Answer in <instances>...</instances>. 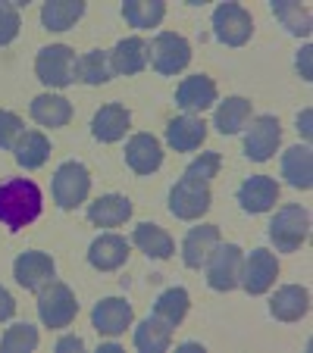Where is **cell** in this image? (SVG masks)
Instances as JSON below:
<instances>
[{
	"label": "cell",
	"instance_id": "obj_1",
	"mask_svg": "<svg viewBox=\"0 0 313 353\" xmlns=\"http://www.w3.org/2000/svg\"><path fill=\"white\" fill-rule=\"evenodd\" d=\"M41 188L32 179H10L0 185V222L19 232L41 216Z\"/></svg>",
	"mask_w": 313,
	"mask_h": 353
},
{
	"label": "cell",
	"instance_id": "obj_2",
	"mask_svg": "<svg viewBox=\"0 0 313 353\" xmlns=\"http://www.w3.org/2000/svg\"><path fill=\"white\" fill-rule=\"evenodd\" d=\"M307 238H310V216L304 207L285 203L282 210H276L273 222H269V241L279 254H294Z\"/></svg>",
	"mask_w": 313,
	"mask_h": 353
},
{
	"label": "cell",
	"instance_id": "obj_3",
	"mask_svg": "<svg viewBox=\"0 0 313 353\" xmlns=\"http://www.w3.org/2000/svg\"><path fill=\"white\" fill-rule=\"evenodd\" d=\"M79 303L69 285L63 281H47L38 291V316L47 328H69L75 322Z\"/></svg>",
	"mask_w": 313,
	"mask_h": 353
},
{
	"label": "cell",
	"instance_id": "obj_4",
	"mask_svg": "<svg viewBox=\"0 0 313 353\" xmlns=\"http://www.w3.org/2000/svg\"><path fill=\"white\" fill-rule=\"evenodd\" d=\"M241 263H245V254H241L238 244H216L214 254L207 256V285L214 291H232L238 288L241 279Z\"/></svg>",
	"mask_w": 313,
	"mask_h": 353
},
{
	"label": "cell",
	"instance_id": "obj_5",
	"mask_svg": "<svg viewBox=\"0 0 313 353\" xmlns=\"http://www.w3.org/2000/svg\"><path fill=\"white\" fill-rule=\"evenodd\" d=\"M88 191H91V172H88L82 163L69 160L54 172V200H57V207H63V210L82 207V203L88 200Z\"/></svg>",
	"mask_w": 313,
	"mask_h": 353
},
{
	"label": "cell",
	"instance_id": "obj_6",
	"mask_svg": "<svg viewBox=\"0 0 313 353\" xmlns=\"http://www.w3.org/2000/svg\"><path fill=\"white\" fill-rule=\"evenodd\" d=\"M210 185H204V181H194V179H185L182 175L179 181L173 185V191H169V213L176 216V219H200V216L210 210Z\"/></svg>",
	"mask_w": 313,
	"mask_h": 353
},
{
	"label": "cell",
	"instance_id": "obj_7",
	"mask_svg": "<svg viewBox=\"0 0 313 353\" xmlns=\"http://www.w3.org/2000/svg\"><path fill=\"white\" fill-rule=\"evenodd\" d=\"M73 66H75V54L66 44H50L44 50H38V57H35V75L47 88L73 85Z\"/></svg>",
	"mask_w": 313,
	"mask_h": 353
},
{
	"label": "cell",
	"instance_id": "obj_8",
	"mask_svg": "<svg viewBox=\"0 0 313 353\" xmlns=\"http://www.w3.org/2000/svg\"><path fill=\"white\" fill-rule=\"evenodd\" d=\"M151 63L160 75H176L191 63V44L176 32H160L151 41Z\"/></svg>",
	"mask_w": 313,
	"mask_h": 353
},
{
	"label": "cell",
	"instance_id": "obj_9",
	"mask_svg": "<svg viewBox=\"0 0 313 353\" xmlns=\"http://www.w3.org/2000/svg\"><path fill=\"white\" fill-rule=\"evenodd\" d=\"M251 32H254L251 13H247L241 3H220V7L214 10V34L220 44L241 47L251 41Z\"/></svg>",
	"mask_w": 313,
	"mask_h": 353
},
{
	"label": "cell",
	"instance_id": "obj_10",
	"mask_svg": "<svg viewBox=\"0 0 313 353\" xmlns=\"http://www.w3.org/2000/svg\"><path fill=\"white\" fill-rule=\"evenodd\" d=\"M282 141L279 119L273 113H260L251 119V128L245 132V157L254 163H267L276 154V147Z\"/></svg>",
	"mask_w": 313,
	"mask_h": 353
},
{
	"label": "cell",
	"instance_id": "obj_11",
	"mask_svg": "<svg viewBox=\"0 0 313 353\" xmlns=\"http://www.w3.org/2000/svg\"><path fill=\"white\" fill-rule=\"evenodd\" d=\"M276 275H279V263H276V256L269 254L267 247H257V250H251V254L245 256V263H241V279L238 285L245 288L247 294H267L269 288H273Z\"/></svg>",
	"mask_w": 313,
	"mask_h": 353
},
{
	"label": "cell",
	"instance_id": "obj_12",
	"mask_svg": "<svg viewBox=\"0 0 313 353\" xmlns=\"http://www.w3.org/2000/svg\"><path fill=\"white\" fill-rule=\"evenodd\" d=\"M132 303L126 297H104L91 310V322L97 328V334H104V338H120L132 325Z\"/></svg>",
	"mask_w": 313,
	"mask_h": 353
},
{
	"label": "cell",
	"instance_id": "obj_13",
	"mask_svg": "<svg viewBox=\"0 0 313 353\" xmlns=\"http://www.w3.org/2000/svg\"><path fill=\"white\" fill-rule=\"evenodd\" d=\"M13 279L26 291H41L47 281H54V260L41 250H26L13 263Z\"/></svg>",
	"mask_w": 313,
	"mask_h": 353
},
{
	"label": "cell",
	"instance_id": "obj_14",
	"mask_svg": "<svg viewBox=\"0 0 313 353\" xmlns=\"http://www.w3.org/2000/svg\"><path fill=\"white\" fill-rule=\"evenodd\" d=\"M147 60H151V44L144 38H138V34L122 38L110 50V69H113V75H138L147 66Z\"/></svg>",
	"mask_w": 313,
	"mask_h": 353
},
{
	"label": "cell",
	"instance_id": "obj_15",
	"mask_svg": "<svg viewBox=\"0 0 313 353\" xmlns=\"http://www.w3.org/2000/svg\"><path fill=\"white\" fill-rule=\"evenodd\" d=\"M126 163L132 172L138 175H151L157 172V169L163 166V147L160 141L153 138V134H135V138H129L126 144Z\"/></svg>",
	"mask_w": 313,
	"mask_h": 353
},
{
	"label": "cell",
	"instance_id": "obj_16",
	"mask_svg": "<svg viewBox=\"0 0 313 353\" xmlns=\"http://www.w3.org/2000/svg\"><path fill=\"white\" fill-rule=\"evenodd\" d=\"M276 200H279V185L269 175H251L238 188V203L245 213H267Z\"/></svg>",
	"mask_w": 313,
	"mask_h": 353
},
{
	"label": "cell",
	"instance_id": "obj_17",
	"mask_svg": "<svg viewBox=\"0 0 313 353\" xmlns=\"http://www.w3.org/2000/svg\"><path fill=\"white\" fill-rule=\"evenodd\" d=\"M207 138V122L198 119V116L185 113V116H176L173 122L167 125V144L179 154H191L204 144Z\"/></svg>",
	"mask_w": 313,
	"mask_h": 353
},
{
	"label": "cell",
	"instance_id": "obj_18",
	"mask_svg": "<svg viewBox=\"0 0 313 353\" xmlns=\"http://www.w3.org/2000/svg\"><path fill=\"white\" fill-rule=\"evenodd\" d=\"M176 103H179L182 110H207L216 103V81L210 79V75L198 72V75H188V79H182V85L176 88Z\"/></svg>",
	"mask_w": 313,
	"mask_h": 353
},
{
	"label": "cell",
	"instance_id": "obj_19",
	"mask_svg": "<svg viewBox=\"0 0 313 353\" xmlns=\"http://www.w3.org/2000/svg\"><path fill=\"white\" fill-rule=\"evenodd\" d=\"M216 244H220V225L204 222V225L191 228V232L185 234V241H182V260H185V266L200 269L207 263V256L214 254Z\"/></svg>",
	"mask_w": 313,
	"mask_h": 353
},
{
	"label": "cell",
	"instance_id": "obj_20",
	"mask_svg": "<svg viewBox=\"0 0 313 353\" xmlns=\"http://www.w3.org/2000/svg\"><path fill=\"white\" fill-rule=\"evenodd\" d=\"M129 260V241L122 234H100L88 247V263L100 272H113Z\"/></svg>",
	"mask_w": 313,
	"mask_h": 353
},
{
	"label": "cell",
	"instance_id": "obj_21",
	"mask_svg": "<svg viewBox=\"0 0 313 353\" xmlns=\"http://www.w3.org/2000/svg\"><path fill=\"white\" fill-rule=\"evenodd\" d=\"M129 122H132V113H129L122 103H104V107L94 113V119H91V132H94V138L97 141L113 144V141L126 138Z\"/></svg>",
	"mask_w": 313,
	"mask_h": 353
},
{
	"label": "cell",
	"instance_id": "obj_22",
	"mask_svg": "<svg viewBox=\"0 0 313 353\" xmlns=\"http://www.w3.org/2000/svg\"><path fill=\"white\" fill-rule=\"evenodd\" d=\"M32 119L44 128H63L73 119V103H69L63 94H38L28 107Z\"/></svg>",
	"mask_w": 313,
	"mask_h": 353
},
{
	"label": "cell",
	"instance_id": "obj_23",
	"mask_svg": "<svg viewBox=\"0 0 313 353\" xmlns=\"http://www.w3.org/2000/svg\"><path fill=\"white\" fill-rule=\"evenodd\" d=\"M307 310H310V294H307V288H301V285L279 288V291H276V297L269 300V313H273L279 322L304 319Z\"/></svg>",
	"mask_w": 313,
	"mask_h": 353
},
{
	"label": "cell",
	"instance_id": "obj_24",
	"mask_svg": "<svg viewBox=\"0 0 313 353\" xmlns=\"http://www.w3.org/2000/svg\"><path fill=\"white\" fill-rule=\"evenodd\" d=\"M132 216V200L122 194H104L94 203H88V219L100 228H116Z\"/></svg>",
	"mask_w": 313,
	"mask_h": 353
},
{
	"label": "cell",
	"instance_id": "obj_25",
	"mask_svg": "<svg viewBox=\"0 0 313 353\" xmlns=\"http://www.w3.org/2000/svg\"><path fill=\"white\" fill-rule=\"evenodd\" d=\"M132 244L138 247L141 254L153 256V260H169L176 254V241L169 238L167 228L153 225V222H141L132 232Z\"/></svg>",
	"mask_w": 313,
	"mask_h": 353
},
{
	"label": "cell",
	"instance_id": "obj_26",
	"mask_svg": "<svg viewBox=\"0 0 313 353\" xmlns=\"http://www.w3.org/2000/svg\"><path fill=\"white\" fill-rule=\"evenodd\" d=\"M282 179L298 191H310L313 188V157L310 147H292L282 154Z\"/></svg>",
	"mask_w": 313,
	"mask_h": 353
},
{
	"label": "cell",
	"instance_id": "obj_27",
	"mask_svg": "<svg viewBox=\"0 0 313 353\" xmlns=\"http://www.w3.org/2000/svg\"><path fill=\"white\" fill-rule=\"evenodd\" d=\"M173 344V325L163 322L160 316H147L138 328H135V347L141 353H163Z\"/></svg>",
	"mask_w": 313,
	"mask_h": 353
},
{
	"label": "cell",
	"instance_id": "obj_28",
	"mask_svg": "<svg viewBox=\"0 0 313 353\" xmlns=\"http://www.w3.org/2000/svg\"><path fill=\"white\" fill-rule=\"evenodd\" d=\"M110 79H113V69H110V54L104 50H88L73 66V81H82V85H104Z\"/></svg>",
	"mask_w": 313,
	"mask_h": 353
},
{
	"label": "cell",
	"instance_id": "obj_29",
	"mask_svg": "<svg viewBox=\"0 0 313 353\" xmlns=\"http://www.w3.org/2000/svg\"><path fill=\"white\" fill-rule=\"evenodd\" d=\"M13 154L22 169H41L47 163V157H50V141L41 132H22L13 147Z\"/></svg>",
	"mask_w": 313,
	"mask_h": 353
},
{
	"label": "cell",
	"instance_id": "obj_30",
	"mask_svg": "<svg viewBox=\"0 0 313 353\" xmlns=\"http://www.w3.org/2000/svg\"><path fill=\"white\" fill-rule=\"evenodd\" d=\"M85 13V3L82 0H50L41 7V22H44L50 32H66Z\"/></svg>",
	"mask_w": 313,
	"mask_h": 353
},
{
	"label": "cell",
	"instance_id": "obj_31",
	"mask_svg": "<svg viewBox=\"0 0 313 353\" xmlns=\"http://www.w3.org/2000/svg\"><path fill=\"white\" fill-rule=\"evenodd\" d=\"M251 119V100L245 97H226L216 107V116H214V125L220 134H235L247 125Z\"/></svg>",
	"mask_w": 313,
	"mask_h": 353
},
{
	"label": "cell",
	"instance_id": "obj_32",
	"mask_svg": "<svg viewBox=\"0 0 313 353\" xmlns=\"http://www.w3.org/2000/svg\"><path fill=\"white\" fill-rule=\"evenodd\" d=\"M122 16L132 28H157L167 16V3H160V0H126Z\"/></svg>",
	"mask_w": 313,
	"mask_h": 353
},
{
	"label": "cell",
	"instance_id": "obj_33",
	"mask_svg": "<svg viewBox=\"0 0 313 353\" xmlns=\"http://www.w3.org/2000/svg\"><path fill=\"white\" fill-rule=\"evenodd\" d=\"M188 307H191V297H188L185 288H167L153 303V316H160L163 322L176 328L188 316Z\"/></svg>",
	"mask_w": 313,
	"mask_h": 353
},
{
	"label": "cell",
	"instance_id": "obj_34",
	"mask_svg": "<svg viewBox=\"0 0 313 353\" xmlns=\"http://www.w3.org/2000/svg\"><path fill=\"white\" fill-rule=\"evenodd\" d=\"M273 13L292 34H298V38H307V34H310V10L307 7L292 3V0H276Z\"/></svg>",
	"mask_w": 313,
	"mask_h": 353
},
{
	"label": "cell",
	"instance_id": "obj_35",
	"mask_svg": "<svg viewBox=\"0 0 313 353\" xmlns=\"http://www.w3.org/2000/svg\"><path fill=\"white\" fill-rule=\"evenodd\" d=\"M38 347V328L28 325V322H16L3 332L0 338V350L3 353H28Z\"/></svg>",
	"mask_w": 313,
	"mask_h": 353
},
{
	"label": "cell",
	"instance_id": "obj_36",
	"mask_svg": "<svg viewBox=\"0 0 313 353\" xmlns=\"http://www.w3.org/2000/svg\"><path fill=\"white\" fill-rule=\"evenodd\" d=\"M220 166H222L220 154H216V150H207V154H200L198 160L188 163L185 179H194V181H204V185H210V179H216Z\"/></svg>",
	"mask_w": 313,
	"mask_h": 353
},
{
	"label": "cell",
	"instance_id": "obj_37",
	"mask_svg": "<svg viewBox=\"0 0 313 353\" xmlns=\"http://www.w3.org/2000/svg\"><path fill=\"white\" fill-rule=\"evenodd\" d=\"M22 132H26V128H22L19 116L10 113V110H0V150H13Z\"/></svg>",
	"mask_w": 313,
	"mask_h": 353
},
{
	"label": "cell",
	"instance_id": "obj_38",
	"mask_svg": "<svg viewBox=\"0 0 313 353\" xmlns=\"http://www.w3.org/2000/svg\"><path fill=\"white\" fill-rule=\"evenodd\" d=\"M19 28H22V19H19L16 3H0V47H7L10 41H16Z\"/></svg>",
	"mask_w": 313,
	"mask_h": 353
},
{
	"label": "cell",
	"instance_id": "obj_39",
	"mask_svg": "<svg viewBox=\"0 0 313 353\" xmlns=\"http://www.w3.org/2000/svg\"><path fill=\"white\" fill-rule=\"evenodd\" d=\"M13 313H16V300H13V294H10L7 288H0V322H7Z\"/></svg>",
	"mask_w": 313,
	"mask_h": 353
},
{
	"label": "cell",
	"instance_id": "obj_40",
	"mask_svg": "<svg viewBox=\"0 0 313 353\" xmlns=\"http://www.w3.org/2000/svg\"><path fill=\"white\" fill-rule=\"evenodd\" d=\"M79 350H85V341L75 338V334H66V338L57 341V353H79Z\"/></svg>",
	"mask_w": 313,
	"mask_h": 353
},
{
	"label": "cell",
	"instance_id": "obj_41",
	"mask_svg": "<svg viewBox=\"0 0 313 353\" xmlns=\"http://www.w3.org/2000/svg\"><path fill=\"white\" fill-rule=\"evenodd\" d=\"M310 54H313V47L310 44H307L304 47V50H301V54H298V72H301V79H304V81H310Z\"/></svg>",
	"mask_w": 313,
	"mask_h": 353
},
{
	"label": "cell",
	"instance_id": "obj_42",
	"mask_svg": "<svg viewBox=\"0 0 313 353\" xmlns=\"http://www.w3.org/2000/svg\"><path fill=\"white\" fill-rule=\"evenodd\" d=\"M310 119H313L310 110H304V113H301V119H298V132L304 134L307 141H310V132H313V128H310Z\"/></svg>",
	"mask_w": 313,
	"mask_h": 353
},
{
	"label": "cell",
	"instance_id": "obj_43",
	"mask_svg": "<svg viewBox=\"0 0 313 353\" xmlns=\"http://www.w3.org/2000/svg\"><path fill=\"white\" fill-rule=\"evenodd\" d=\"M100 353H120V347L116 344H100Z\"/></svg>",
	"mask_w": 313,
	"mask_h": 353
}]
</instances>
